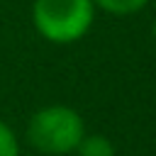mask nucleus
Instances as JSON below:
<instances>
[{"mask_svg":"<svg viewBox=\"0 0 156 156\" xmlns=\"http://www.w3.org/2000/svg\"><path fill=\"white\" fill-rule=\"evenodd\" d=\"M93 0H34L32 24L49 44H76L95 22Z\"/></svg>","mask_w":156,"mask_h":156,"instance_id":"nucleus-1","label":"nucleus"},{"mask_svg":"<svg viewBox=\"0 0 156 156\" xmlns=\"http://www.w3.org/2000/svg\"><path fill=\"white\" fill-rule=\"evenodd\" d=\"M85 136V122L78 110L68 105H46L37 110L27 122V141L32 149L46 156L73 154Z\"/></svg>","mask_w":156,"mask_h":156,"instance_id":"nucleus-2","label":"nucleus"},{"mask_svg":"<svg viewBox=\"0 0 156 156\" xmlns=\"http://www.w3.org/2000/svg\"><path fill=\"white\" fill-rule=\"evenodd\" d=\"M73 154L76 156H117L112 139H107L105 134H85Z\"/></svg>","mask_w":156,"mask_h":156,"instance_id":"nucleus-3","label":"nucleus"},{"mask_svg":"<svg viewBox=\"0 0 156 156\" xmlns=\"http://www.w3.org/2000/svg\"><path fill=\"white\" fill-rule=\"evenodd\" d=\"M151 0H93V5L102 12L117 15V17H127V15H136L141 12Z\"/></svg>","mask_w":156,"mask_h":156,"instance_id":"nucleus-4","label":"nucleus"},{"mask_svg":"<svg viewBox=\"0 0 156 156\" xmlns=\"http://www.w3.org/2000/svg\"><path fill=\"white\" fill-rule=\"evenodd\" d=\"M0 156H20V139L15 129L0 119Z\"/></svg>","mask_w":156,"mask_h":156,"instance_id":"nucleus-5","label":"nucleus"},{"mask_svg":"<svg viewBox=\"0 0 156 156\" xmlns=\"http://www.w3.org/2000/svg\"><path fill=\"white\" fill-rule=\"evenodd\" d=\"M151 37H154V39H156V22H154V24H151Z\"/></svg>","mask_w":156,"mask_h":156,"instance_id":"nucleus-6","label":"nucleus"}]
</instances>
